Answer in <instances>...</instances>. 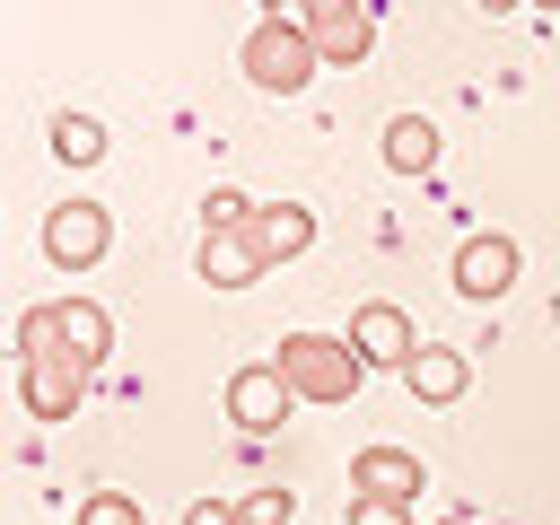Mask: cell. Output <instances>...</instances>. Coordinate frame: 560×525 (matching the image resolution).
I'll use <instances>...</instances> for the list:
<instances>
[{"label": "cell", "mask_w": 560, "mask_h": 525, "mask_svg": "<svg viewBox=\"0 0 560 525\" xmlns=\"http://www.w3.org/2000/svg\"><path fill=\"white\" fill-rule=\"evenodd\" d=\"M271 368L289 376V394H298V402H324V411H332V402H350V394L368 385V359L350 350V332H289Z\"/></svg>", "instance_id": "cell-1"}, {"label": "cell", "mask_w": 560, "mask_h": 525, "mask_svg": "<svg viewBox=\"0 0 560 525\" xmlns=\"http://www.w3.org/2000/svg\"><path fill=\"white\" fill-rule=\"evenodd\" d=\"M402 385H411V402H455L472 385V368H464V350H420L402 368Z\"/></svg>", "instance_id": "cell-14"}, {"label": "cell", "mask_w": 560, "mask_h": 525, "mask_svg": "<svg viewBox=\"0 0 560 525\" xmlns=\"http://www.w3.org/2000/svg\"><path fill=\"white\" fill-rule=\"evenodd\" d=\"M105 245H114V219H105V201H61V210L44 219V254H52L61 271H88V262H105Z\"/></svg>", "instance_id": "cell-5"}, {"label": "cell", "mask_w": 560, "mask_h": 525, "mask_svg": "<svg viewBox=\"0 0 560 525\" xmlns=\"http://www.w3.org/2000/svg\"><path fill=\"white\" fill-rule=\"evenodd\" d=\"M289 402H298V394H289V376H280L271 359H254V368L228 376V420H236L245 438H271V429L289 420Z\"/></svg>", "instance_id": "cell-6"}, {"label": "cell", "mask_w": 560, "mask_h": 525, "mask_svg": "<svg viewBox=\"0 0 560 525\" xmlns=\"http://www.w3.org/2000/svg\"><path fill=\"white\" fill-rule=\"evenodd\" d=\"M438 525H464V516H438Z\"/></svg>", "instance_id": "cell-22"}, {"label": "cell", "mask_w": 560, "mask_h": 525, "mask_svg": "<svg viewBox=\"0 0 560 525\" xmlns=\"http://www.w3.org/2000/svg\"><path fill=\"white\" fill-rule=\"evenodd\" d=\"M70 525H149V516H140L131 490H88V499L70 508Z\"/></svg>", "instance_id": "cell-17"}, {"label": "cell", "mask_w": 560, "mask_h": 525, "mask_svg": "<svg viewBox=\"0 0 560 525\" xmlns=\"http://www.w3.org/2000/svg\"><path fill=\"white\" fill-rule=\"evenodd\" d=\"M254 236L271 245V262H298V254L315 245V210H306V201H262V210H254Z\"/></svg>", "instance_id": "cell-12"}, {"label": "cell", "mask_w": 560, "mask_h": 525, "mask_svg": "<svg viewBox=\"0 0 560 525\" xmlns=\"http://www.w3.org/2000/svg\"><path fill=\"white\" fill-rule=\"evenodd\" d=\"M350 350H359L368 368H394V376H402V368H411L429 341H420V324H411L394 298H368V306L350 315Z\"/></svg>", "instance_id": "cell-4"}, {"label": "cell", "mask_w": 560, "mask_h": 525, "mask_svg": "<svg viewBox=\"0 0 560 525\" xmlns=\"http://www.w3.org/2000/svg\"><path fill=\"white\" fill-rule=\"evenodd\" d=\"M184 525H245V516H236V499H192Z\"/></svg>", "instance_id": "cell-21"}, {"label": "cell", "mask_w": 560, "mask_h": 525, "mask_svg": "<svg viewBox=\"0 0 560 525\" xmlns=\"http://www.w3.org/2000/svg\"><path fill=\"white\" fill-rule=\"evenodd\" d=\"M236 516L245 525H289L298 516V490H254V499H236Z\"/></svg>", "instance_id": "cell-19"}, {"label": "cell", "mask_w": 560, "mask_h": 525, "mask_svg": "<svg viewBox=\"0 0 560 525\" xmlns=\"http://www.w3.org/2000/svg\"><path fill=\"white\" fill-rule=\"evenodd\" d=\"M271 271V245L254 236V228H219V236H201V280L210 289H254Z\"/></svg>", "instance_id": "cell-9"}, {"label": "cell", "mask_w": 560, "mask_h": 525, "mask_svg": "<svg viewBox=\"0 0 560 525\" xmlns=\"http://www.w3.org/2000/svg\"><path fill=\"white\" fill-rule=\"evenodd\" d=\"M18 394H26L35 420H70L79 394H88V368H79L70 350H61V359H35V368H18Z\"/></svg>", "instance_id": "cell-10"}, {"label": "cell", "mask_w": 560, "mask_h": 525, "mask_svg": "<svg viewBox=\"0 0 560 525\" xmlns=\"http://www.w3.org/2000/svg\"><path fill=\"white\" fill-rule=\"evenodd\" d=\"M298 26L315 35L324 70H359V61H368V44H376V9H368V0H306V9H298Z\"/></svg>", "instance_id": "cell-3"}, {"label": "cell", "mask_w": 560, "mask_h": 525, "mask_svg": "<svg viewBox=\"0 0 560 525\" xmlns=\"http://www.w3.org/2000/svg\"><path fill=\"white\" fill-rule=\"evenodd\" d=\"M324 70V52H315V35L298 26V18H254V35H245V79L262 88V96H298L306 79Z\"/></svg>", "instance_id": "cell-2"}, {"label": "cell", "mask_w": 560, "mask_h": 525, "mask_svg": "<svg viewBox=\"0 0 560 525\" xmlns=\"http://www.w3.org/2000/svg\"><path fill=\"white\" fill-rule=\"evenodd\" d=\"M385 166L394 175H429L438 166V122L429 114H394L385 122Z\"/></svg>", "instance_id": "cell-13"}, {"label": "cell", "mask_w": 560, "mask_h": 525, "mask_svg": "<svg viewBox=\"0 0 560 525\" xmlns=\"http://www.w3.org/2000/svg\"><path fill=\"white\" fill-rule=\"evenodd\" d=\"M516 271H525V254H516V236H499V228L455 245V289H464V298H481V306H490V298H508V289H516Z\"/></svg>", "instance_id": "cell-7"}, {"label": "cell", "mask_w": 560, "mask_h": 525, "mask_svg": "<svg viewBox=\"0 0 560 525\" xmlns=\"http://www.w3.org/2000/svg\"><path fill=\"white\" fill-rule=\"evenodd\" d=\"M350 525H411V508H394V499H350Z\"/></svg>", "instance_id": "cell-20"}, {"label": "cell", "mask_w": 560, "mask_h": 525, "mask_svg": "<svg viewBox=\"0 0 560 525\" xmlns=\"http://www.w3.org/2000/svg\"><path fill=\"white\" fill-rule=\"evenodd\" d=\"M52 158L61 166H96L105 158V122L96 114H52Z\"/></svg>", "instance_id": "cell-15"}, {"label": "cell", "mask_w": 560, "mask_h": 525, "mask_svg": "<svg viewBox=\"0 0 560 525\" xmlns=\"http://www.w3.org/2000/svg\"><path fill=\"white\" fill-rule=\"evenodd\" d=\"M420 490H429V472H420L411 446H359V455H350V499H394V508H411Z\"/></svg>", "instance_id": "cell-8"}, {"label": "cell", "mask_w": 560, "mask_h": 525, "mask_svg": "<svg viewBox=\"0 0 560 525\" xmlns=\"http://www.w3.org/2000/svg\"><path fill=\"white\" fill-rule=\"evenodd\" d=\"M254 210H262V201H245V192L219 184V192L201 201V236H219V228H254Z\"/></svg>", "instance_id": "cell-18"}, {"label": "cell", "mask_w": 560, "mask_h": 525, "mask_svg": "<svg viewBox=\"0 0 560 525\" xmlns=\"http://www.w3.org/2000/svg\"><path fill=\"white\" fill-rule=\"evenodd\" d=\"M61 350L96 376V368H105V350H114V315H105L96 298H61Z\"/></svg>", "instance_id": "cell-11"}, {"label": "cell", "mask_w": 560, "mask_h": 525, "mask_svg": "<svg viewBox=\"0 0 560 525\" xmlns=\"http://www.w3.org/2000/svg\"><path fill=\"white\" fill-rule=\"evenodd\" d=\"M35 359H61V306H26L18 315V368Z\"/></svg>", "instance_id": "cell-16"}]
</instances>
